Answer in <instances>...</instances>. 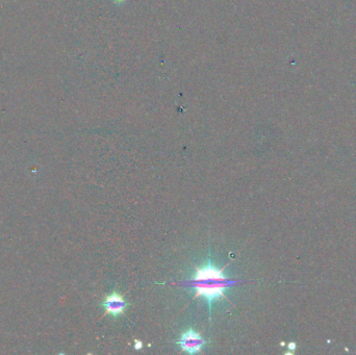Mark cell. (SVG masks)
<instances>
[{"label":"cell","mask_w":356,"mask_h":355,"mask_svg":"<svg viewBox=\"0 0 356 355\" xmlns=\"http://www.w3.org/2000/svg\"><path fill=\"white\" fill-rule=\"evenodd\" d=\"M128 305V302L125 301L124 297L118 292H113L112 294L108 295L102 302V307L105 309V313L111 314L114 318L122 315L127 309Z\"/></svg>","instance_id":"cell-3"},{"label":"cell","mask_w":356,"mask_h":355,"mask_svg":"<svg viewBox=\"0 0 356 355\" xmlns=\"http://www.w3.org/2000/svg\"><path fill=\"white\" fill-rule=\"evenodd\" d=\"M177 344L180 346L181 350L189 354L199 353L207 344V341L201 336L200 333L195 331L193 328H189L183 331Z\"/></svg>","instance_id":"cell-2"},{"label":"cell","mask_w":356,"mask_h":355,"mask_svg":"<svg viewBox=\"0 0 356 355\" xmlns=\"http://www.w3.org/2000/svg\"><path fill=\"white\" fill-rule=\"evenodd\" d=\"M114 3L118 4V5H122L125 3V0H114Z\"/></svg>","instance_id":"cell-4"},{"label":"cell","mask_w":356,"mask_h":355,"mask_svg":"<svg viewBox=\"0 0 356 355\" xmlns=\"http://www.w3.org/2000/svg\"><path fill=\"white\" fill-rule=\"evenodd\" d=\"M223 270L216 267L212 259H207L203 266L195 269L194 275L189 280L180 283L189 286L195 292V299L202 297L206 300L210 315L214 302L222 298L228 300L225 293L232 285L241 282L240 280L229 278L224 274Z\"/></svg>","instance_id":"cell-1"}]
</instances>
